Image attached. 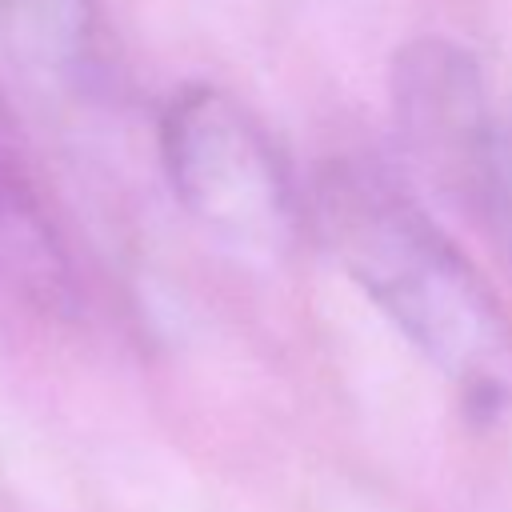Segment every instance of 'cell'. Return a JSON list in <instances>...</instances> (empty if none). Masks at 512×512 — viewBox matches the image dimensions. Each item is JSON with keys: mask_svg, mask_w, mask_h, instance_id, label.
Listing matches in <instances>:
<instances>
[{"mask_svg": "<svg viewBox=\"0 0 512 512\" xmlns=\"http://www.w3.org/2000/svg\"><path fill=\"white\" fill-rule=\"evenodd\" d=\"M324 248L472 412L512 400V320L480 268L384 168L332 160L316 176Z\"/></svg>", "mask_w": 512, "mask_h": 512, "instance_id": "obj_1", "label": "cell"}, {"mask_svg": "<svg viewBox=\"0 0 512 512\" xmlns=\"http://www.w3.org/2000/svg\"><path fill=\"white\" fill-rule=\"evenodd\" d=\"M392 108L400 140L428 184L480 216L508 132L480 64L460 44L416 40L396 52Z\"/></svg>", "mask_w": 512, "mask_h": 512, "instance_id": "obj_3", "label": "cell"}, {"mask_svg": "<svg viewBox=\"0 0 512 512\" xmlns=\"http://www.w3.org/2000/svg\"><path fill=\"white\" fill-rule=\"evenodd\" d=\"M160 164L180 208L220 244L280 256L296 236L288 168L264 124L212 84L172 92L160 116Z\"/></svg>", "mask_w": 512, "mask_h": 512, "instance_id": "obj_2", "label": "cell"}, {"mask_svg": "<svg viewBox=\"0 0 512 512\" xmlns=\"http://www.w3.org/2000/svg\"><path fill=\"white\" fill-rule=\"evenodd\" d=\"M0 44L28 76L60 92H96L108 76L96 0H0Z\"/></svg>", "mask_w": 512, "mask_h": 512, "instance_id": "obj_5", "label": "cell"}, {"mask_svg": "<svg viewBox=\"0 0 512 512\" xmlns=\"http://www.w3.org/2000/svg\"><path fill=\"white\" fill-rule=\"evenodd\" d=\"M480 216L496 228L500 244H504L508 256H512V124H508V132H504V144H500L496 172H492L488 200H484V212H480Z\"/></svg>", "mask_w": 512, "mask_h": 512, "instance_id": "obj_6", "label": "cell"}, {"mask_svg": "<svg viewBox=\"0 0 512 512\" xmlns=\"http://www.w3.org/2000/svg\"><path fill=\"white\" fill-rule=\"evenodd\" d=\"M76 300L72 252L32 152L0 96V304L60 316Z\"/></svg>", "mask_w": 512, "mask_h": 512, "instance_id": "obj_4", "label": "cell"}]
</instances>
